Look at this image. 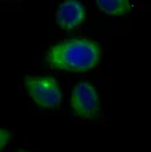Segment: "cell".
I'll return each instance as SVG.
<instances>
[{
    "mask_svg": "<svg viewBox=\"0 0 151 152\" xmlns=\"http://www.w3.org/2000/svg\"><path fill=\"white\" fill-rule=\"evenodd\" d=\"M101 48L88 39H70L53 45L48 52L47 62L51 67L65 71H86L101 58Z\"/></svg>",
    "mask_w": 151,
    "mask_h": 152,
    "instance_id": "6da1fadb",
    "label": "cell"
},
{
    "mask_svg": "<svg viewBox=\"0 0 151 152\" xmlns=\"http://www.w3.org/2000/svg\"><path fill=\"white\" fill-rule=\"evenodd\" d=\"M25 86L32 99L44 108H56L62 99L58 83L52 77L26 76Z\"/></svg>",
    "mask_w": 151,
    "mask_h": 152,
    "instance_id": "7a4b0ae2",
    "label": "cell"
},
{
    "mask_svg": "<svg viewBox=\"0 0 151 152\" xmlns=\"http://www.w3.org/2000/svg\"><path fill=\"white\" fill-rule=\"evenodd\" d=\"M71 107L75 115L83 119H94L100 110L98 96L94 86L88 81H80L75 85L71 94Z\"/></svg>",
    "mask_w": 151,
    "mask_h": 152,
    "instance_id": "3957f363",
    "label": "cell"
},
{
    "mask_svg": "<svg viewBox=\"0 0 151 152\" xmlns=\"http://www.w3.org/2000/svg\"><path fill=\"white\" fill-rule=\"evenodd\" d=\"M85 8L79 0H65L58 7L56 22L63 30H75L84 22Z\"/></svg>",
    "mask_w": 151,
    "mask_h": 152,
    "instance_id": "277c9868",
    "label": "cell"
},
{
    "mask_svg": "<svg viewBox=\"0 0 151 152\" xmlns=\"http://www.w3.org/2000/svg\"><path fill=\"white\" fill-rule=\"evenodd\" d=\"M100 9L111 17H122L130 9L129 0H97Z\"/></svg>",
    "mask_w": 151,
    "mask_h": 152,
    "instance_id": "5b68a950",
    "label": "cell"
},
{
    "mask_svg": "<svg viewBox=\"0 0 151 152\" xmlns=\"http://www.w3.org/2000/svg\"><path fill=\"white\" fill-rule=\"evenodd\" d=\"M10 139H12V133L7 129H0V151L9 143Z\"/></svg>",
    "mask_w": 151,
    "mask_h": 152,
    "instance_id": "8992f818",
    "label": "cell"
},
{
    "mask_svg": "<svg viewBox=\"0 0 151 152\" xmlns=\"http://www.w3.org/2000/svg\"><path fill=\"white\" fill-rule=\"evenodd\" d=\"M20 152H25V151H20Z\"/></svg>",
    "mask_w": 151,
    "mask_h": 152,
    "instance_id": "52a82bcc",
    "label": "cell"
}]
</instances>
